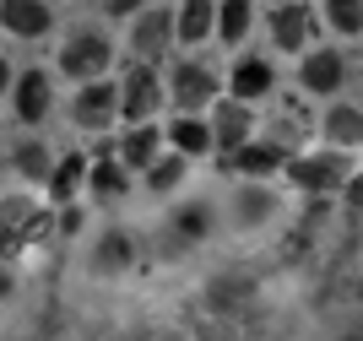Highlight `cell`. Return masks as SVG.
<instances>
[{
	"instance_id": "obj_1",
	"label": "cell",
	"mask_w": 363,
	"mask_h": 341,
	"mask_svg": "<svg viewBox=\"0 0 363 341\" xmlns=\"http://www.w3.org/2000/svg\"><path fill=\"white\" fill-rule=\"evenodd\" d=\"M108 38L104 33H71L60 49V71L71 76V82H98V76L108 71Z\"/></svg>"
},
{
	"instance_id": "obj_2",
	"label": "cell",
	"mask_w": 363,
	"mask_h": 341,
	"mask_svg": "<svg viewBox=\"0 0 363 341\" xmlns=\"http://www.w3.org/2000/svg\"><path fill=\"white\" fill-rule=\"evenodd\" d=\"M288 179L298 190H336V184L352 179V163H347V152L336 147V152H320V157H293Z\"/></svg>"
},
{
	"instance_id": "obj_3",
	"label": "cell",
	"mask_w": 363,
	"mask_h": 341,
	"mask_svg": "<svg viewBox=\"0 0 363 341\" xmlns=\"http://www.w3.org/2000/svg\"><path fill=\"white\" fill-rule=\"evenodd\" d=\"M157 104H163V87H157L152 65H130V71H125V82H120V114L130 119V125H141Z\"/></svg>"
},
{
	"instance_id": "obj_4",
	"label": "cell",
	"mask_w": 363,
	"mask_h": 341,
	"mask_svg": "<svg viewBox=\"0 0 363 341\" xmlns=\"http://www.w3.org/2000/svg\"><path fill=\"white\" fill-rule=\"evenodd\" d=\"M114 114H120V87H108V82H82V92H76V104H71L76 125L98 130V125H108Z\"/></svg>"
},
{
	"instance_id": "obj_5",
	"label": "cell",
	"mask_w": 363,
	"mask_h": 341,
	"mask_svg": "<svg viewBox=\"0 0 363 341\" xmlns=\"http://www.w3.org/2000/svg\"><path fill=\"white\" fill-rule=\"evenodd\" d=\"M217 98V71L212 65H196V60H179L174 65V104L179 108H201Z\"/></svg>"
},
{
	"instance_id": "obj_6",
	"label": "cell",
	"mask_w": 363,
	"mask_h": 341,
	"mask_svg": "<svg viewBox=\"0 0 363 341\" xmlns=\"http://www.w3.org/2000/svg\"><path fill=\"white\" fill-rule=\"evenodd\" d=\"M250 104L244 98H228V104H217L212 108V147H223V152H233V147H244L250 141Z\"/></svg>"
},
{
	"instance_id": "obj_7",
	"label": "cell",
	"mask_w": 363,
	"mask_h": 341,
	"mask_svg": "<svg viewBox=\"0 0 363 341\" xmlns=\"http://www.w3.org/2000/svg\"><path fill=\"white\" fill-rule=\"evenodd\" d=\"M49 6L44 0H0V28L16 33V38H44L49 33Z\"/></svg>"
},
{
	"instance_id": "obj_8",
	"label": "cell",
	"mask_w": 363,
	"mask_h": 341,
	"mask_svg": "<svg viewBox=\"0 0 363 341\" xmlns=\"http://www.w3.org/2000/svg\"><path fill=\"white\" fill-rule=\"evenodd\" d=\"M168 33H174V16H168V6L163 11H141L136 16V28H130V49H136L141 60H157L168 49Z\"/></svg>"
},
{
	"instance_id": "obj_9",
	"label": "cell",
	"mask_w": 363,
	"mask_h": 341,
	"mask_svg": "<svg viewBox=\"0 0 363 341\" xmlns=\"http://www.w3.org/2000/svg\"><path fill=\"white\" fill-rule=\"evenodd\" d=\"M228 168L260 179V174H272V168H282V147H277V141H244V147L228 152Z\"/></svg>"
},
{
	"instance_id": "obj_10",
	"label": "cell",
	"mask_w": 363,
	"mask_h": 341,
	"mask_svg": "<svg viewBox=\"0 0 363 341\" xmlns=\"http://www.w3.org/2000/svg\"><path fill=\"white\" fill-rule=\"evenodd\" d=\"M44 114H49V76L22 71L16 76V119H22V125H38Z\"/></svg>"
},
{
	"instance_id": "obj_11",
	"label": "cell",
	"mask_w": 363,
	"mask_h": 341,
	"mask_svg": "<svg viewBox=\"0 0 363 341\" xmlns=\"http://www.w3.org/2000/svg\"><path fill=\"white\" fill-rule=\"evenodd\" d=\"M342 55H331V49H320V55H309L303 60V87L309 92H336L342 87Z\"/></svg>"
},
{
	"instance_id": "obj_12",
	"label": "cell",
	"mask_w": 363,
	"mask_h": 341,
	"mask_svg": "<svg viewBox=\"0 0 363 341\" xmlns=\"http://www.w3.org/2000/svg\"><path fill=\"white\" fill-rule=\"evenodd\" d=\"M212 0H184L179 6V16H174V33H179L184 44H201V38H206V33H212Z\"/></svg>"
},
{
	"instance_id": "obj_13",
	"label": "cell",
	"mask_w": 363,
	"mask_h": 341,
	"mask_svg": "<svg viewBox=\"0 0 363 341\" xmlns=\"http://www.w3.org/2000/svg\"><path fill=\"white\" fill-rule=\"evenodd\" d=\"M157 141H163V135L152 130V125L125 130V141H120V163H125V168H147L152 157H157Z\"/></svg>"
},
{
	"instance_id": "obj_14",
	"label": "cell",
	"mask_w": 363,
	"mask_h": 341,
	"mask_svg": "<svg viewBox=\"0 0 363 341\" xmlns=\"http://www.w3.org/2000/svg\"><path fill=\"white\" fill-rule=\"evenodd\" d=\"M272 92V65L266 60H239L233 65V98H266Z\"/></svg>"
},
{
	"instance_id": "obj_15",
	"label": "cell",
	"mask_w": 363,
	"mask_h": 341,
	"mask_svg": "<svg viewBox=\"0 0 363 341\" xmlns=\"http://www.w3.org/2000/svg\"><path fill=\"white\" fill-rule=\"evenodd\" d=\"M272 38L282 49H298L303 38H309V16H303V6H293V0H288L282 11H272Z\"/></svg>"
},
{
	"instance_id": "obj_16",
	"label": "cell",
	"mask_w": 363,
	"mask_h": 341,
	"mask_svg": "<svg viewBox=\"0 0 363 341\" xmlns=\"http://www.w3.org/2000/svg\"><path fill=\"white\" fill-rule=\"evenodd\" d=\"M325 141H336L342 152L358 147V141H363V114H358V108H347V104L331 108V114H325Z\"/></svg>"
},
{
	"instance_id": "obj_17",
	"label": "cell",
	"mask_w": 363,
	"mask_h": 341,
	"mask_svg": "<svg viewBox=\"0 0 363 341\" xmlns=\"http://www.w3.org/2000/svg\"><path fill=\"white\" fill-rule=\"evenodd\" d=\"M168 141H174V152H184V157H201V152H212V125H201V119H174Z\"/></svg>"
},
{
	"instance_id": "obj_18",
	"label": "cell",
	"mask_w": 363,
	"mask_h": 341,
	"mask_svg": "<svg viewBox=\"0 0 363 341\" xmlns=\"http://www.w3.org/2000/svg\"><path fill=\"white\" fill-rule=\"evenodd\" d=\"M250 0H223L217 6V33H223V44H239L244 33H250Z\"/></svg>"
},
{
	"instance_id": "obj_19",
	"label": "cell",
	"mask_w": 363,
	"mask_h": 341,
	"mask_svg": "<svg viewBox=\"0 0 363 341\" xmlns=\"http://www.w3.org/2000/svg\"><path fill=\"white\" fill-rule=\"evenodd\" d=\"M87 179H92V190L104 195V201H114V195H125V184H130V168H125L120 157H104Z\"/></svg>"
},
{
	"instance_id": "obj_20",
	"label": "cell",
	"mask_w": 363,
	"mask_h": 341,
	"mask_svg": "<svg viewBox=\"0 0 363 341\" xmlns=\"http://www.w3.org/2000/svg\"><path fill=\"white\" fill-rule=\"evenodd\" d=\"M325 22L342 38H358L363 33V0H325Z\"/></svg>"
},
{
	"instance_id": "obj_21",
	"label": "cell",
	"mask_w": 363,
	"mask_h": 341,
	"mask_svg": "<svg viewBox=\"0 0 363 341\" xmlns=\"http://www.w3.org/2000/svg\"><path fill=\"white\" fill-rule=\"evenodd\" d=\"M16 174L22 179H33V184H44L55 168H49V152H44V141H22L16 147Z\"/></svg>"
},
{
	"instance_id": "obj_22",
	"label": "cell",
	"mask_w": 363,
	"mask_h": 341,
	"mask_svg": "<svg viewBox=\"0 0 363 341\" xmlns=\"http://www.w3.org/2000/svg\"><path fill=\"white\" fill-rule=\"evenodd\" d=\"M136 260V244L125 233H104V244H98V271H125Z\"/></svg>"
},
{
	"instance_id": "obj_23",
	"label": "cell",
	"mask_w": 363,
	"mask_h": 341,
	"mask_svg": "<svg viewBox=\"0 0 363 341\" xmlns=\"http://www.w3.org/2000/svg\"><path fill=\"white\" fill-rule=\"evenodd\" d=\"M184 179V152H168V157H152L147 163V184L152 190H174Z\"/></svg>"
},
{
	"instance_id": "obj_24",
	"label": "cell",
	"mask_w": 363,
	"mask_h": 341,
	"mask_svg": "<svg viewBox=\"0 0 363 341\" xmlns=\"http://www.w3.org/2000/svg\"><path fill=\"white\" fill-rule=\"evenodd\" d=\"M76 184H82V157H65V163L49 174V195H55V201H71Z\"/></svg>"
},
{
	"instance_id": "obj_25",
	"label": "cell",
	"mask_w": 363,
	"mask_h": 341,
	"mask_svg": "<svg viewBox=\"0 0 363 341\" xmlns=\"http://www.w3.org/2000/svg\"><path fill=\"white\" fill-rule=\"evenodd\" d=\"M28 211H33V201H22V195H16V201H0V233H16V228L28 223ZM16 244H22V238H16Z\"/></svg>"
},
{
	"instance_id": "obj_26",
	"label": "cell",
	"mask_w": 363,
	"mask_h": 341,
	"mask_svg": "<svg viewBox=\"0 0 363 341\" xmlns=\"http://www.w3.org/2000/svg\"><path fill=\"white\" fill-rule=\"evenodd\" d=\"M174 228H179L184 238H201V233H206V206H184V211H179V223H174Z\"/></svg>"
},
{
	"instance_id": "obj_27",
	"label": "cell",
	"mask_w": 363,
	"mask_h": 341,
	"mask_svg": "<svg viewBox=\"0 0 363 341\" xmlns=\"http://www.w3.org/2000/svg\"><path fill=\"white\" fill-rule=\"evenodd\" d=\"M239 211H244V217H260V211H266V195H250V190H244L239 195Z\"/></svg>"
},
{
	"instance_id": "obj_28",
	"label": "cell",
	"mask_w": 363,
	"mask_h": 341,
	"mask_svg": "<svg viewBox=\"0 0 363 341\" xmlns=\"http://www.w3.org/2000/svg\"><path fill=\"white\" fill-rule=\"evenodd\" d=\"M147 0H104V11H114V16H125V11H141Z\"/></svg>"
},
{
	"instance_id": "obj_29",
	"label": "cell",
	"mask_w": 363,
	"mask_h": 341,
	"mask_svg": "<svg viewBox=\"0 0 363 341\" xmlns=\"http://www.w3.org/2000/svg\"><path fill=\"white\" fill-rule=\"evenodd\" d=\"M60 233H82V211H65V217H60Z\"/></svg>"
},
{
	"instance_id": "obj_30",
	"label": "cell",
	"mask_w": 363,
	"mask_h": 341,
	"mask_svg": "<svg viewBox=\"0 0 363 341\" xmlns=\"http://www.w3.org/2000/svg\"><path fill=\"white\" fill-rule=\"evenodd\" d=\"M347 201H352V206L363 211V179H347Z\"/></svg>"
},
{
	"instance_id": "obj_31",
	"label": "cell",
	"mask_w": 363,
	"mask_h": 341,
	"mask_svg": "<svg viewBox=\"0 0 363 341\" xmlns=\"http://www.w3.org/2000/svg\"><path fill=\"white\" fill-rule=\"evenodd\" d=\"M11 87V65H6V60H0V92Z\"/></svg>"
},
{
	"instance_id": "obj_32",
	"label": "cell",
	"mask_w": 363,
	"mask_h": 341,
	"mask_svg": "<svg viewBox=\"0 0 363 341\" xmlns=\"http://www.w3.org/2000/svg\"><path fill=\"white\" fill-rule=\"evenodd\" d=\"M6 293H11V276H0V298H6Z\"/></svg>"
},
{
	"instance_id": "obj_33",
	"label": "cell",
	"mask_w": 363,
	"mask_h": 341,
	"mask_svg": "<svg viewBox=\"0 0 363 341\" xmlns=\"http://www.w3.org/2000/svg\"><path fill=\"white\" fill-rule=\"evenodd\" d=\"M358 298H363V282H358Z\"/></svg>"
}]
</instances>
